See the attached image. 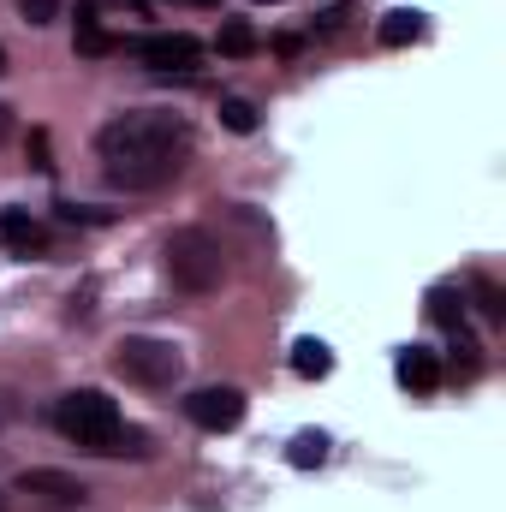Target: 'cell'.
Listing matches in <instances>:
<instances>
[{
  "label": "cell",
  "instance_id": "1",
  "mask_svg": "<svg viewBox=\"0 0 506 512\" xmlns=\"http://www.w3.org/2000/svg\"><path fill=\"white\" fill-rule=\"evenodd\" d=\"M185 149H191V126H185V114H167V108H126L96 131L102 173L126 191H155V185L179 179Z\"/></svg>",
  "mask_w": 506,
  "mask_h": 512
},
{
  "label": "cell",
  "instance_id": "2",
  "mask_svg": "<svg viewBox=\"0 0 506 512\" xmlns=\"http://www.w3.org/2000/svg\"><path fill=\"white\" fill-rule=\"evenodd\" d=\"M54 429L72 441V447H84V453H114V441H120V405L108 399V393H96V387H78V393H66L60 405H54Z\"/></svg>",
  "mask_w": 506,
  "mask_h": 512
},
{
  "label": "cell",
  "instance_id": "3",
  "mask_svg": "<svg viewBox=\"0 0 506 512\" xmlns=\"http://www.w3.org/2000/svg\"><path fill=\"white\" fill-rule=\"evenodd\" d=\"M221 274H227V251H221L203 227H179V233L167 239V280H173L179 292L203 298V292L221 286Z\"/></svg>",
  "mask_w": 506,
  "mask_h": 512
},
{
  "label": "cell",
  "instance_id": "4",
  "mask_svg": "<svg viewBox=\"0 0 506 512\" xmlns=\"http://www.w3.org/2000/svg\"><path fill=\"white\" fill-rule=\"evenodd\" d=\"M114 370L137 387H173L185 376V352L173 340H155V334H126L114 346Z\"/></svg>",
  "mask_w": 506,
  "mask_h": 512
},
{
  "label": "cell",
  "instance_id": "5",
  "mask_svg": "<svg viewBox=\"0 0 506 512\" xmlns=\"http://www.w3.org/2000/svg\"><path fill=\"white\" fill-rule=\"evenodd\" d=\"M131 54L149 66V72H197L203 66V42L191 30H155V36H137Z\"/></svg>",
  "mask_w": 506,
  "mask_h": 512
},
{
  "label": "cell",
  "instance_id": "6",
  "mask_svg": "<svg viewBox=\"0 0 506 512\" xmlns=\"http://www.w3.org/2000/svg\"><path fill=\"white\" fill-rule=\"evenodd\" d=\"M185 417H191L197 429H209V435H227V429L245 423V393H239V387H197V393L185 399Z\"/></svg>",
  "mask_w": 506,
  "mask_h": 512
},
{
  "label": "cell",
  "instance_id": "7",
  "mask_svg": "<svg viewBox=\"0 0 506 512\" xmlns=\"http://www.w3.org/2000/svg\"><path fill=\"white\" fill-rule=\"evenodd\" d=\"M18 495H30V501H42V507H54V512L90 501V489L78 477H66V471H18Z\"/></svg>",
  "mask_w": 506,
  "mask_h": 512
},
{
  "label": "cell",
  "instance_id": "8",
  "mask_svg": "<svg viewBox=\"0 0 506 512\" xmlns=\"http://www.w3.org/2000/svg\"><path fill=\"white\" fill-rule=\"evenodd\" d=\"M0 239H6L12 256H48V227L36 215H24V209H6L0 215Z\"/></svg>",
  "mask_w": 506,
  "mask_h": 512
},
{
  "label": "cell",
  "instance_id": "9",
  "mask_svg": "<svg viewBox=\"0 0 506 512\" xmlns=\"http://www.w3.org/2000/svg\"><path fill=\"white\" fill-rule=\"evenodd\" d=\"M393 376L411 387V393H435L441 387V364H435V352H423V346H411V352H399V364H393Z\"/></svg>",
  "mask_w": 506,
  "mask_h": 512
},
{
  "label": "cell",
  "instance_id": "10",
  "mask_svg": "<svg viewBox=\"0 0 506 512\" xmlns=\"http://www.w3.org/2000/svg\"><path fill=\"white\" fill-rule=\"evenodd\" d=\"M292 370L310 376V382H322V376L334 370V352H328L322 340H298V346H292Z\"/></svg>",
  "mask_w": 506,
  "mask_h": 512
},
{
  "label": "cell",
  "instance_id": "11",
  "mask_svg": "<svg viewBox=\"0 0 506 512\" xmlns=\"http://www.w3.org/2000/svg\"><path fill=\"white\" fill-rule=\"evenodd\" d=\"M376 36H381V48H405V42H417V36H423V12H387Z\"/></svg>",
  "mask_w": 506,
  "mask_h": 512
},
{
  "label": "cell",
  "instance_id": "12",
  "mask_svg": "<svg viewBox=\"0 0 506 512\" xmlns=\"http://www.w3.org/2000/svg\"><path fill=\"white\" fill-rule=\"evenodd\" d=\"M215 48H221L227 60H245V54H256V30L245 24V18H221V36H215Z\"/></svg>",
  "mask_w": 506,
  "mask_h": 512
},
{
  "label": "cell",
  "instance_id": "13",
  "mask_svg": "<svg viewBox=\"0 0 506 512\" xmlns=\"http://www.w3.org/2000/svg\"><path fill=\"white\" fill-rule=\"evenodd\" d=\"M322 459H328V435H322V429H304V435H292V447H286V465L310 471V465H322Z\"/></svg>",
  "mask_w": 506,
  "mask_h": 512
},
{
  "label": "cell",
  "instance_id": "14",
  "mask_svg": "<svg viewBox=\"0 0 506 512\" xmlns=\"http://www.w3.org/2000/svg\"><path fill=\"white\" fill-rule=\"evenodd\" d=\"M72 48H78V54H90V60H96V54H114V48H120V42H114V36H108V30H102V24H96V18H90V12H78V42H72Z\"/></svg>",
  "mask_w": 506,
  "mask_h": 512
},
{
  "label": "cell",
  "instance_id": "15",
  "mask_svg": "<svg viewBox=\"0 0 506 512\" xmlns=\"http://www.w3.org/2000/svg\"><path fill=\"white\" fill-rule=\"evenodd\" d=\"M221 126L239 131V137H251L256 131V108L245 102V96H227V102H221Z\"/></svg>",
  "mask_w": 506,
  "mask_h": 512
},
{
  "label": "cell",
  "instance_id": "16",
  "mask_svg": "<svg viewBox=\"0 0 506 512\" xmlns=\"http://www.w3.org/2000/svg\"><path fill=\"white\" fill-rule=\"evenodd\" d=\"M429 316H435L441 328H453V334H459V322H465V310L453 304V292H435V298H429Z\"/></svg>",
  "mask_w": 506,
  "mask_h": 512
},
{
  "label": "cell",
  "instance_id": "17",
  "mask_svg": "<svg viewBox=\"0 0 506 512\" xmlns=\"http://www.w3.org/2000/svg\"><path fill=\"white\" fill-rule=\"evenodd\" d=\"M477 304H483L489 322H506V304H501V286L495 280H477Z\"/></svg>",
  "mask_w": 506,
  "mask_h": 512
},
{
  "label": "cell",
  "instance_id": "18",
  "mask_svg": "<svg viewBox=\"0 0 506 512\" xmlns=\"http://www.w3.org/2000/svg\"><path fill=\"white\" fill-rule=\"evenodd\" d=\"M18 12H24V24H48L60 12V0H18Z\"/></svg>",
  "mask_w": 506,
  "mask_h": 512
},
{
  "label": "cell",
  "instance_id": "19",
  "mask_svg": "<svg viewBox=\"0 0 506 512\" xmlns=\"http://www.w3.org/2000/svg\"><path fill=\"white\" fill-rule=\"evenodd\" d=\"M60 221H90V227H102V221H114L108 209H78V203H60Z\"/></svg>",
  "mask_w": 506,
  "mask_h": 512
},
{
  "label": "cell",
  "instance_id": "20",
  "mask_svg": "<svg viewBox=\"0 0 506 512\" xmlns=\"http://www.w3.org/2000/svg\"><path fill=\"white\" fill-rule=\"evenodd\" d=\"M346 18H352V12H346V6L334 0V6H322V12H316V30H340Z\"/></svg>",
  "mask_w": 506,
  "mask_h": 512
},
{
  "label": "cell",
  "instance_id": "21",
  "mask_svg": "<svg viewBox=\"0 0 506 512\" xmlns=\"http://www.w3.org/2000/svg\"><path fill=\"white\" fill-rule=\"evenodd\" d=\"M30 155H36V167H42V173L54 167V161H48V131H30Z\"/></svg>",
  "mask_w": 506,
  "mask_h": 512
},
{
  "label": "cell",
  "instance_id": "22",
  "mask_svg": "<svg viewBox=\"0 0 506 512\" xmlns=\"http://www.w3.org/2000/svg\"><path fill=\"white\" fill-rule=\"evenodd\" d=\"M6 137H12V108L0 102V143H6Z\"/></svg>",
  "mask_w": 506,
  "mask_h": 512
},
{
  "label": "cell",
  "instance_id": "23",
  "mask_svg": "<svg viewBox=\"0 0 506 512\" xmlns=\"http://www.w3.org/2000/svg\"><path fill=\"white\" fill-rule=\"evenodd\" d=\"M191 6H221V0H191Z\"/></svg>",
  "mask_w": 506,
  "mask_h": 512
},
{
  "label": "cell",
  "instance_id": "24",
  "mask_svg": "<svg viewBox=\"0 0 506 512\" xmlns=\"http://www.w3.org/2000/svg\"><path fill=\"white\" fill-rule=\"evenodd\" d=\"M0 72H6V48H0Z\"/></svg>",
  "mask_w": 506,
  "mask_h": 512
},
{
  "label": "cell",
  "instance_id": "25",
  "mask_svg": "<svg viewBox=\"0 0 506 512\" xmlns=\"http://www.w3.org/2000/svg\"><path fill=\"white\" fill-rule=\"evenodd\" d=\"M0 512H6V495H0Z\"/></svg>",
  "mask_w": 506,
  "mask_h": 512
},
{
  "label": "cell",
  "instance_id": "26",
  "mask_svg": "<svg viewBox=\"0 0 506 512\" xmlns=\"http://www.w3.org/2000/svg\"><path fill=\"white\" fill-rule=\"evenodd\" d=\"M262 6H274V0H262Z\"/></svg>",
  "mask_w": 506,
  "mask_h": 512
}]
</instances>
